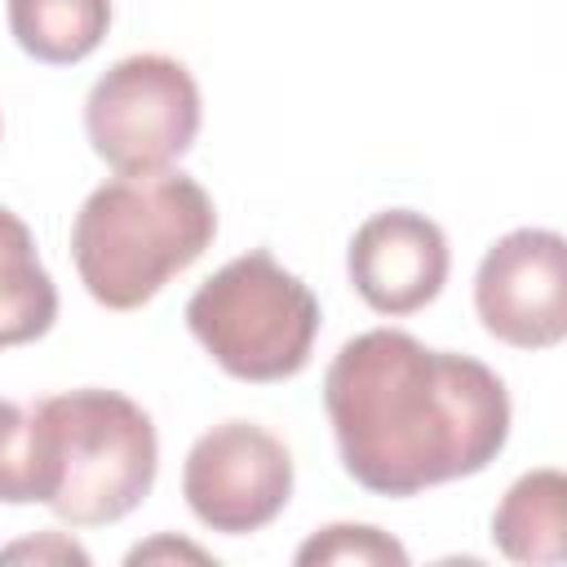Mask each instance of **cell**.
Listing matches in <instances>:
<instances>
[{"label": "cell", "instance_id": "4", "mask_svg": "<svg viewBox=\"0 0 567 567\" xmlns=\"http://www.w3.org/2000/svg\"><path fill=\"white\" fill-rule=\"evenodd\" d=\"M58 434V496L49 509L71 527H106L133 514L159 470L155 421L120 390L84 385L40 399Z\"/></svg>", "mask_w": 567, "mask_h": 567}, {"label": "cell", "instance_id": "10", "mask_svg": "<svg viewBox=\"0 0 567 567\" xmlns=\"http://www.w3.org/2000/svg\"><path fill=\"white\" fill-rule=\"evenodd\" d=\"M58 319V284L40 266L31 226L0 208V350L44 337Z\"/></svg>", "mask_w": 567, "mask_h": 567}, {"label": "cell", "instance_id": "2", "mask_svg": "<svg viewBox=\"0 0 567 567\" xmlns=\"http://www.w3.org/2000/svg\"><path fill=\"white\" fill-rule=\"evenodd\" d=\"M217 239L213 195L190 173H120L89 190L71 221V261L106 310L146 306Z\"/></svg>", "mask_w": 567, "mask_h": 567}, {"label": "cell", "instance_id": "7", "mask_svg": "<svg viewBox=\"0 0 567 567\" xmlns=\"http://www.w3.org/2000/svg\"><path fill=\"white\" fill-rule=\"evenodd\" d=\"M483 328L514 350H549L567 337V239L545 226L501 235L474 275Z\"/></svg>", "mask_w": 567, "mask_h": 567}, {"label": "cell", "instance_id": "13", "mask_svg": "<svg viewBox=\"0 0 567 567\" xmlns=\"http://www.w3.org/2000/svg\"><path fill=\"white\" fill-rule=\"evenodd\" d=\"M301 567H408V549L372 523H328L297 549Z\"/></svg>", "mask_w": 567, "mask_h": 567}, {"label": "cell", "instance_id": "15", "mask_svg": "<svg viewBox=\"0 0 567 567\" xmlns=\"http://www.w3.org/2000/svg\"><path fill=\"white\" fill-rule=\"evenodd\" d=\"M155 558H190V563H213L199 545H186V540H173V536H159V540H146L137 549H128V567L137 563H155Z\"/></svg>", "mask_w": 567, "mask_h": 567}, {"label": "cell", "instance_id": "14", "mask_svg": "<svg viewBox=\"0 0 567 567\" xmlns=\"http://www.w3.org/2000/svg\"><path fill=\"white\" fill-rule=\"evenodd\" d=\"M0 563H89V549L75 545L62 532H40L35 540H18L9 549H0Z\"/></svg>", "mask_w": 567, "mask_h": 567}, {"label": "cell", "instance_id": "5", "mask_svg": "<svg viewBox=\"0 0 567 567\" xmlns=\"http://www.w3.org/2000/svg\"><path fill=\"white\" fill-rule=\"evenodd\" d=\"M199 84L168 53H133L97 75L84 102V133L115 173H159L199 137Z\"/></svg>", "mask_w": 567, "mask_h": 567}, {"label": "cell", "instance_id": "9", "mask_svg": "<svg viewBox=\"0 0 567 567\" xmlns=\"http://www.w3.org/2000/svg\"><path fill=\"white\" fill-rule=\"evenodd\" d=\"M563 532H567V478L554 465L514 478L492 514V540L509 563H532V567L563 563Z\"/></svg>", "mask_w": 567, "mask_h": 567}, {"label": "cell", "instance_id": "3", "mask_svg": "<svg viewBox=\"0 0 567 567\" xmlns=\"http://www.w3.org/2000/svg\"><path fill=\"white\" fill-rule=\"evenodd\" d=\"M319 319L310 284L284 270L270 248H248L226 261L186 301L190 337L226 377L252 385L297 377L310 363Z\"/></svg>", "mask_w": 567, "mask_h": 567}, {"label": "cell", "instance_id": "6", "mask_svg": "<svg viewBox=\"0 0 567 567\" xmlns=\"http://www.w3.org/2000/svg\"><path fill=\"white\" fill-rule=\"evenodd\" d=\"M182 496L208 532H261L292 496V452L257 421H221L190 443Z\"/></svg>", "mask_w": 567, "mask_h": 567}, {"label": "cell", "instance_id": "1", "mask_svg": "<svg viewBox=\"0 0 567 567\" xmlns=\"http://www.w3.org/2000/svg\"><path fill=\"white\" fill-rule=\"evenodd\" d=\"M323 412L346 474L377 496H416L487 470L514 416L487 363L430 350L403 328L359 332L332 354Z\"/></svg>", "mask_w": 567, "mask_h": 567}, {"label": "cell", "instance_id": "8", "mask_svg": "<svg viewBox=\"0 0 567 567\" xmlns=\"http://www.w3.org/2000/svg\"><path fill=\"white\" fill-rule=\"evenodd\" d=\"M447 235L434 217L416 208H385L372 213L346 252V270L354 292L377 315H416L425 310L447 284Z\"/></svg>", "mask_w": 567, "mask_h": 567}, {"label": "cell", "instance_id": "12", "mask_svg": "<svg viewBox=\"0 0 567 567\" xmlns=\"http://www.w3.org/2000/svg\"><path fill=\"white\" fill-rule=\"evenodd\" d=\"M111 27V0H9L18 49L44 66L84 62Z\"/></svg>", "mask_w": 567, "mask_h": 567}, {"label": "cell", "instance_id": "11", "mask_svg": "<svg viewBox=\"0 0 567 567\" xmlns=\"http://www.w3.org/2000/svg\"><path fill=\"white\" fill-rule=\"evenodd\" d=\"M58 478V434L44 403L0 399V505H49Z\"/></svg>", "mask_w": 567, "mask_h": 567}]
</instances>
